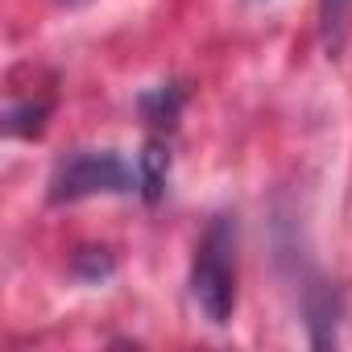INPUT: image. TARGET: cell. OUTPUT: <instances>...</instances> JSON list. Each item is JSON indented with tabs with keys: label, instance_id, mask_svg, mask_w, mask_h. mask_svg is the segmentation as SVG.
Returning a JSON list of instances; mask_svg holds the SVG:
<instances>
[{
	"label": "cell",
	"instance_id": "2",
	"mask_svg": "<svg viewBox=\"0 0 352 352\" xmlns=\"http://www.w3.org/2000/svg\"><path fill=\"white\" fill-rule=\"evenodd\" d=\"M141 187L137 166L116 149H71L50 170V204H79L96 195H133Z\"/></svg>",
	"mask_w": 352,
	"mask_h": 352
},
{
	"label": "cell",
	"instance_id": "5",
	"mask_svg": "<svg viewBox=\"0 0 352 352\" xmlns=\"http://www.w3.org/2000/svg\"><path fill=\"white\" fill-rule=\"evenodd\" d=\"M348 5L352 0H319V30H323V50L336 58L348 34Z\"/></svg>",
	"mask_w": 352,
	"mask_h": 352
},
{
	"label": "cell",
	"instance_id": "6",
	"mask_svg": "<svg viewBox=\"0 0 352 352\" xmlns=\"http://www.w3.org/2000/svg\"><path fill=\"white\" fill-rule=\"evenodd\" d=\"M179 104H183V91L174 83H162V87L141 96V112L149 116V124H170L174 116H179Z\"/></svg>",
	"mask_w": 352,
	"mask_h": 352
},
{
	"label": "cell",
	"instance_id": "1",
	"mask_svg": "<svg viewBox=\"0 0 352 352\" xmlns=\"http://www.w3.org/2000/svg\"><path fill=\"white\" fill-rule=\"evenodd\" d=\"M191 302L204 311L208 323L224 327L236 311V220L216 216L195 249L191 261Z\"/></svg>",
	"mask_w": 352,
	"mask_h": 352
},
{
	"label": "cell",
	"instance_id": "3",
	"mask_svg": "<svg viewBox=\"0 0 352 352\" xmlns=\"http://www.w3.org/2000/svg\"><path fill=\"white\" fill-rule=\"evenodd\" d=\"M336 315H340L336 290H327L323 282H315L311 294H307V323H311V344L315 348L336 344Z\"/></svg>",
	"mask_w": 352,
	"mask_h": 352
},
{
	"label": "cell",
	"instance_id": "7",
	"mask_svg": "<svg viewBox=\"0 0 352 352\" xmlns=\"http://www.w3.org/2000/svg\"><path fill=\"white\" fill-rule=\"evenodd\" d=\"M46 112H50V104H9V120H5V129L13 133V137H38L42 133V120H46Z\"/></svg>",
	"mask_w": 352,
	"mask_h": 352
},
{
	"label": "cell",
	"instance_id": "4",
	"mask_svg": "<svg viewBox=\"0 0 352 352\" xmlns=\"http://www.w3.org/2000/svg\"><path fill=\"white\" fill-rule=\"evenodd\" d=\"M137 174H141V191H145V199H157L162 191H166V179H170V149H166V141H149L145 145V153L137 157Z\"/></svg>",
	"mask_w": 352,
	"mask_h": 352
}]
</instances>
